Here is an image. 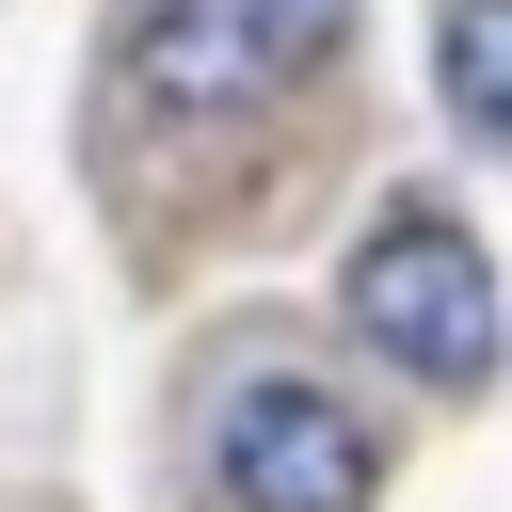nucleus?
I'll return each instance as SVG.
<instances>
[{
	"label": "nucleus",
	"instance_id": "f257e3e1",
	"mask_svg": "<svg viewBox=\"0 0 512 512\" xmlns=\"http://www.w3.org/2000/svg\"><path fill=\"white\" fill-rule=\"evenodd\" d=\"M336 304H352V336L400 368V384H496V256L464 240V208H432V192H384L368 224H352V272H336Z\"/></svg>",
	"mask_w": 512,
	"mask_h": 512
},
{
	"label": "nucleus",
	"instance_id": "f03ea898",
	"mask_svg": "<svg viewBox=\"0 0 512 512\" xmlns=\"http://www.w3.org/2000/svg\"><path fill=\"white\" fill-rule=\"evenodd\" d=\"M352 32V0H144L128 16V112H176V128H240L272 112L320 48Z\"/></svg>",
	"mask_w": 512,
	"mask_h": 512
},
{
	"label": "nucleus",
	"instance_id": "7ed1b4c3",
	"mask_svg": "<svg viewBox=\"0 0 512 512\" xmlns=\"http://www.w3.org/2000/svg\"><path fill=\"white\" fill-rule=\"evenodd\" d=\"M208 480H224V512H368L384 448H368V416H352L336 384L256 368V384H224V416H208Z\"/></svg>",
	"mask_w": 512,
	"mask_h": 512
},
{
	"label": "nucleus",
	"instance_id": "20e7f679",
	"mask_svg": "<svg viewBox=\"0 0 512 512\" xmlns=\"http://www.w3.org/2000/svg\"><path fill=\"white\" fill-rule=\"evenodd\" d=\"M432 80H448V112H464L480 144H512V0H448Z\"/></svg>",
	"mask_w": 512,
	"mask_h": 512
}]
</instances>
